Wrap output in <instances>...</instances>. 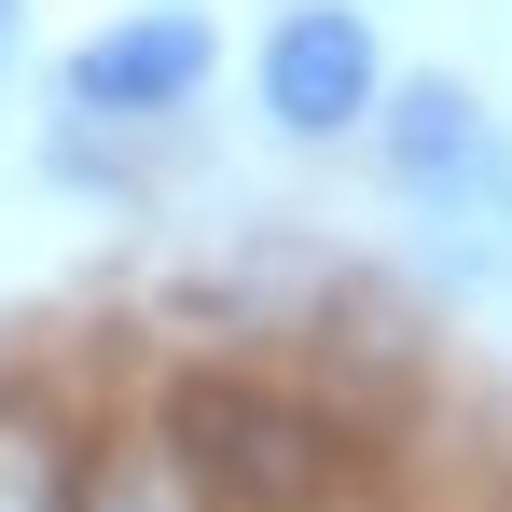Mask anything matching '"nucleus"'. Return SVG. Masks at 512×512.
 <instances>
[{
	"instance_id": "obj_1",
	"label": "nucleus",
	"mask_w": 512,
	"mask_h": 512,
	"mask_svg": "<svg viewBox=\"0 0 512 512\" xmlns=\"http://www.w3.org/2000/svg\"><path fill=\"white\" fill-rule=\"evenodd\" d=\"M208 70H222V28L194 0H153V14H111L97 42L56 56V111L70 125H167V111H194Z\"/></svg>"
},
{
	"instance_id": "obj_2",
	"label": "nucleus",
	"mask_w": 512,
	"mask_h": 512,
	"mask_svg": "<svg viewBox=\"0 0 512 512\" xmlns=\"http://www.w3.org/2000/svg\"><path fill=\"white\" fill-rule=\"evenodd\" d=\"M374 97H388V56H374L360 0H291L263 28V111H277V139H346V125H374Z\"/></svg>"
},
{
	"instance_id": "obj_3",
	"label": "nucleus",
	"mask_w": 512,
	"mask_h": 512,
	"mask_svg": "<svg viewBox=\"0 0 512 512\" xmlns=\"http://www.w3.org/2000/svg\"><path fill=\"white\" fill-rule=\"evenodd\" d=\"M374 125H388V180L429 194V208H443V194H485V208H499L512 194L499 180V125H485V97L457 84V70H416L402 97H374Z\"/></svg>"
},
{
	"instance_id": "obj_4",
	"label": "nucleus",
	"mask_w": 512,
	"mask_h": 512,
	"mask_svg": "<svg viewBox=\"0 0 512 512\" xmlns=\"http://www.w3.org/2000/svg\"><path fill=\"white\" fill-rule=\"evenodd\" d=\"M70 512H194V499H180V457H111L97 485H70Z\"/></svg>"
},
{
	"instance_id": "obj_5",
	"label": "nucleus",
	"mask_w": 512,
	"mask_h": 512,
	"mask_svg": "<svg viewBox=\"0 0 512 512\" xmlns=\"http://www.w3.org/2000/svg\"><path fill=\"white\" fill-rule=\"evenodd\" d=\"M0 512H70V457L42 429H0Z\"/></svg>"
},
{
	"instance_id": "obj_6",
	"label": "nucleus",
	"mask_w": 512,
	"mask_h": 512,
	"mask_svg": "<svg viewBox=\"0 0 512 512\" xmlns=\"http://www.w3.org/2000/svg\"><path fill=\"white\" fill-rule=\"evenodd\" d=\"M0 70H14V0H0Z\"/></svg>"
}]
</instances>
